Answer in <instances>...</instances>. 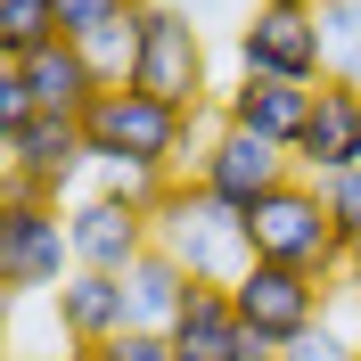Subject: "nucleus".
Here are the masks:
<instances>
[{"label": "nucleus", "instance_id": "27", "mask_svg": "<svg viewBox=\"0 0 361 361\" xmlns=\"http://www.w3.org/2000/svg\"><path fill=\"white\" fill-rule=\"evenodd\" d=\"M345 320H353V345H361V295L345 288Z\"/></svg>", "mask_w": 361, "mask_h": 361}, {"label": "nucleus", "instance_id": "28", "mask_svg": "<svg viewBox=\"0 0 361 361\" xmlns=\"http://www.w3.org/2000/svg\"><path fill=\"white\" fill-rule=\"evenodd\" d=\"M66 361H107V353H66Z\"/></svg>", "mask_w": 361, "mask_h": 361}, {"label": "nucleus", "instance_id": "14", "mask_svg": "<svg viewBox=\"0 0 361 361\" xmlns=\"http://www.w3.org/2000/svg\"><path fill=\"white\" fill-rule=\"evenodd\" d=\"M173 353H180V361H271L263 345L247 337V320H238L230 288H197V295H189V312L173 320Z\"/></svg>", "mask_w": 361, "mask_h": 361}, {"label": "nucleus", "instance_id": "4", "mask_svg": "<svg viewBox=\"0 0 361 361\" xmlns=\"http://www.w3.org/2000/svg\"><path fill=\"white\" fill-rule=\"evenodd\" d=\"M132 90L164 99L180 115H205L222 90H214V49H205V25H189L180 8H148L140 17V58H132Z\"/></svg>", "mask_w": 361, "mask_h": 361}, {"label": "nucleus", "instance_id": "7", "mask_svg": "<svg viewBox=\"0 0 361 361\" xmlns=\"http://www.w3.org/2000/svg\"><path fill=\"white\" fill-rule=\"evenodd\" d=\"M230 304H238V320H247V337L279 361L304 329H320V320H329L337 288H329V279H304V271H279V263H255L247 279L230 288Z\"/></svg>", "mask_w": 361, "mask_h": 361}, {"label": "nucleus", "instance_id": "21", "mask_svg": "<svg viewBox=\"0 0 361 361\" xmlns=\"http://www.w3.org/2000/svg\"><path fill=\"white\" fill-rule=\"evenodd\" d=\"M148 8H180L189 25H230V33L255 17V0H148Z\"/></svg>", "mask_w": 361, "mask_h": 361}, {"label": "nucleus", "instance_id": "15", "mask_svg": "<svg viewBox=\"0 0 361 361\" xmlns=\"http://www.w3.org/2000/svg\"><path fill=\"white\" fill-rule=\"evenodd\" d=\"M25 90H33V115H66V123H82L90 107H99V66H90L74 42L42 49V58H25Z\"/></svg>", "mask_w": 361, "mask_h": 361}, {"label": "nucleus", "instance_id": "22", "mask_svg": "<svg viewBox=\"0 0 361 361\" xmlns=\"http://www.w3.org/2000/svg\"><path fill=\"white\" fill-rule=\"evenodd\" d=\"M320 197H329V214H337V230H345V247H353V238H361V173L320 180Z\"/></svg>", "mask_w": 361, "mask_h": 361}, {"label": "nucleus", "instance_id": "12", "mask_svg": "<svg viewBox=\"0 0 361 361\" xmlns=\"http://www.w3.org/2000/svg\"><path fill=\"white\" fill-rule=\"evenodd\" d=\"M295 173H304V180L361 173V90H345V82H320V99H312V123H304V140H295Z\"/></svg>", "mask_w": 361, "mask_h": 361}, {"label": "nucleus", "instance_id": "6", "mask_svg": "<svg viewBox=\"0 0 361 361\" xmlns=\"http://www.w3.org/2000/svg\"><path fill=\"white\" fill-rule=\"evenodd\" d=\"M90 173V140L66 115H33L25 132H0V197L74 205V180Z\"/></svg>", "mask_w": 361, "mask_h": 361}, {"label": "nucleus", "instance_id": "3", "mask_svg": "<svg viewBox=\"0 0 361 361\" xmlns=\"http://www.w3.org/2000/svg\"><path fill=\"white\" fill-rule=\"evenodd\" d=\"M247 238H255V263H279V271H304V279H329L345 288V230L320 197V180L295 173L279 197H263L247 214Z\"/></svg>", "mask_w": 361, "mask_h": 361}, {"label": "nucleus", "instance_id": "11", "mask_svg": "<svg viewBox=\"0 0 361 361\" xmlns=\"http://www.w3.org/2000/svg\"><path fill=\"white\" fill-rule=\"evenodd\" d=\"M312 99H320V90H304V82L238 74V82L214 99V123H230V132H255V140H271V148H288V157H295V140H304V123H312Z\"/></svg>", "mask_w": 361, "mask_h": 361}, {"label": "nucleus", "instance_id": "26", "mask_svg": "<svg viewBox=\"0 0 361 361\" xmlns=\"http://www.w3.org/2000/svg\"><path fill=\"white\" fill-rule=\"evenodd\" d=\"M255 8H295V17H320V0H255Z\"/></svg>", "mask_w": 361, "mask_h": 361}, {"label": "nucleus", "instance_id": "2", "mask_svg": "<svg viewBox=\"0 0 361 361\" xmlns=\"http://www.w3.org/2000/svg\"><path fill=\"white\" fill-rule=\"evenodd\" d=\"M157 247L173 255L197 288H238L255 271V238H247V214L238 205H222V197H205L197 180H173L157 197Z\"/></svg>", "mask_w": 361, "mask_h": 361}, {"label": "nucleus", "instance_id": "9", "mask_svg": "<svg viewBox=\"0 0 361 361\" xmlns=\"http://www.w3.org/2000/svg\"><path fill=\"white\" fill-rule=\"evenodd\" d=\"M230 58L238 74H271V82H329V42H320V17H295V8H255L238 33H230Z\"/></svg>", "mask_w": 361, "mask_h": 361}, {"label": "nucleus", "instance_id": "18", "mask_svg": "<svg viewBox=\"0 0 361 361\" xmlns=\"http://www.w3.org/2000/svg\"><path fill=\"white\" fill-rule=\"evenodd\" d=\"M320 42H329V82L361 90V0H320Z\"/></svg>", "mask_w": 361, "mask_h": 361}, {"label": "nucleus", "instance_id": "10", "mask_svg": "<svg viewBox=\"0 0 361 361\" xmlns=\"http://www.w3.org/2000/svg\"><path fill=\"white\" fill-rule=\"evenodd\" d=\"M66 230H74V263H82V271H107V279H123L140 255H157V222H148L140 205L99 197V189L66 205Z\"/></svg>", "mask_w": 361, "mask_h": 361}, {"label": "nucleus", "instance_id": "19", "mask_svg": "<svg viewBox=\"0 0 361 361\" xmlns=\"http://www.w3.org/2000/svg\"><path fill=\"white\" fill-rule=\"evenodd\" d=\"M58 8V33L66 42H90V33H107V25H132L148 0H49Z\"/></svg>", "mask_w": 361, "mask_h": 361}, {"label": "nucleus", "instance_id": "5", "mask_svg": "<svg viewBox=\"0 0 361 361\" xmlns=\"http://www.w3.org/2000/svg\"><path fill=\"white\" fill-rule=\"evenodd\" d=\"M74 230L49 197H0V288L8 295H58L74 279Z\"/></svg>", "mask_w": 361, "mask_h": 361}, {"label": "nucleus", "instance_id": "8", "mask_svg": "<svg viewBox=\"0 0 361 361\" xmlns=\"http://www.w3.org/2000/svg\"><path fill=\"white\" fill-rule=\"evenodd\" d=\"M189 180H197L205 197H222V205H238V214H255L263 197H279V189L295 180V157H288V148H271V140H255V132L214 123V132H205V148H197V164H189Z\"/></svg>", "mask_w": 361, "mask_h": 361}, {"label": "nucleus", "instance_id": "16", "mask_svg": "<svg viewBox=\"0 0 361 361\" xmlns=\"http://www.w3.org/2000/svg\"><path fill=\"white\" fill-rule=\"evenodd\" d=\"M189 295H197V279L173 263V255H140L132 271H123V304H132V329H157V337H173V320L189 312Z\"/></svg>", "mask_w": 361, "mask_h": 361}, {"label": "nucleus", "instance_id": "23", "mask_svg": "<svg viewBox=\"0 0 361 361\" xmlns=\"http://www.w3.org/2000/svg\"><path fill=\"white\" fill-rule=\"evenodd\" d=\"M33 123V90H25V66L0 58V132H25Z\"/></svg>", "mask_w": 361, "mask_h": 361}, {"label": "nucleus", "instance_id": "20", "mask_svg": "<svg viewBox=\"0 0 361 361\" xmlns=\"http://www.w3.org/2000/svg\"><path fill=\"white\" fill-rule=\"evenodd\" d=\"M279 361H361V345H353V320H345L337 304H329V320H320V329H304V337H295Z\"/></svg>", "mask_w": 361, "mask_h": 361}, {"label": "nucleus", "instance_id": "24", "mask_svg": "<svg viewBox=\"0 0 361 361\" xmlns=\"http://www.w3.org/2000/svg\"><path fill=\"white\" fill-rule=\"evenodd\" d=\"M107 361H180L173 337H157V329H123V337L107 345Z\"/></svg>", "mask_w": 361, "mask_h": 361}, {"label": "nucleus", "instance_id": "13", "mask_svg": "<svg viewBox=\"0 0 361 361\" xmlns=\"http://www.w3.org/2000/svg\"><path fill=\"white\" fill-rule=\"evenodd\" d=\"M49 304H58V329H66V345H74V353H107V345L132 329L123 279H107V271H74V279L49 295Z\"/></svg>", "mask_w": 361, "mask_h": 361}, {"label": "nucleus", "instance_id": "1", "mask_svg": "<svg viewBox=\"0 0 361 361\" xmlns=\"http://www.w3.org/2000/svg\"><path fill=\"white\" fill-rule=\"evenodd\" d=\"M205 132H214L205 115H180V107H164V99H148V90H132V82L99 90V107L82 115L90 173H99V164H132V173H157V180H189Z\"/></svg>", "mask_w": 361, "mask_h": 361}, {"label": "nucleus", "instance_id": "17", "mask_svg": "<svg viewBox=\"0 0 361 361\" xmlns=\"http://www.w3.org/2000/svg\"><path fill=\"white\" fill-rule=\"evenodd\" d=\"M66 33H58V8L49 0H0V58L8 66H25V58H42V49H58Z\"/></svg>", "mask_w": 361, "mask_h": 361}, {"label": "nucleus", "instance_id": "25", "mask_svg": "<svg viewBox=\"0 0 361 361\" xmlns=\"http://www.w3.org/2000/svg\"><path fill=\"white\" fill-rule=\"evenodd\" d=\"M345 288L361 295V238H353V247H345Z\"/></svg>", "mask_w": 361, "mask_h": 361}]
</instances>
